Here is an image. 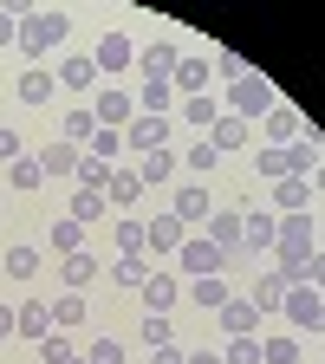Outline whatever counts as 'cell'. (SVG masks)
<instances>
[{
	"label": "cell",
	"instance_id": "cell-32",
	"mask_svg": "<svg viewBox=\"0 0 325 364\" xmlns=\"http://www.w3.org/2000/svg\"><path fill=\"white\" fill-rule=\"evenodd\" d=\"M176 117H189V124H202V136H208V124L221 117V98H215V91H202V98H182V105H176Z\"/></svg>",
	"mask_w": 325,
	"mask_h": 364
},
{
	"label": "cell",
	"instance_id": "cell-47",
	"mask_svg": "<svg viewBox=\"0 0 325 364\" xmlns=\"http://www.w3.org/2000/svg\"><path fill=\"white\" fill-rule=\"evenodd\" d=\"M182 163H189V169H196V176H208V169H215V163H221V156H215V144H208V136H202V144H196V150H189V156H182Z\"/></svg>",
	"mask_w": 325,
	"mask_h": 364
},
{
	"label": "cell",
	"instance_id": "cell-36",
	"mask_svg": "<svg viewBox=\"0 0 325 364\" xmlns=\"http://www.w3.org/2000/svg\"><path fill=\"white\" fill-rule=\"evenodd\" d=\"M85 156H105V163H130V156H124V130H91Z\"/></svg>",
	"mask_w": 325,
	"mask_h": 364
},
{
	"label": "cell",
	"instance_id": "cell-12",
	"mask_svg": "<svg viewBox=\"0 0 325 364\" xmlns=\"http://www.w3.org/2000/svg\"><path fill=\"white\" fill-rule=\"evenodd\" d=\"M144 235H150V260H176L182 241H189V228H182L176 215H156V221H144Z\"/></svg>",
	"mask_w": 325,
	"mask_h": 364
},
{
	"label": "cell",
	"instance_id": "cell-14",
	"mask_svg": "<svg viewBox=\"0 0 325 364\" xmlns=\"http://www.w3.org/2000/svg\"><path fill=\"white\" fill-rule=\"evenodd\" d=\"M260 124H267V150H287V144H299V136H306V117H299L293 105H273Z\"/></svg>",
	"mask_w": 325,
	"mask_h": 364
},
{
	"label": "cell",
	"instance_id": "cell-42",
	"mask_svg": "<svg viewBox=\"0 0 325 364\" xmlns=\"http://www.w3.org/2000/svg\"><path fill=\"white\" fill-rule=\"evenodd\" d=\"M78 247H85V228H78L72 215H65V221H53V254L65 260V254H78Z\"/></svg>",
	"mask_w": 325,
	"mask_h": 364
},
{
	"label": "cell",
	"instance_id": "cell-16",
	"mask_svg": "<svg viewBox=\"0 0 325 364\" xmlns=\"http://www.w3.org/2000/svg\"><path fill=\"white\" fill-rule=\"evenodd\" d=\"M182 299H189L196 312H208V318H215V312H221L228 299H235V287H228L221 273H208V280H189V287H182Z\"/></svg>",
	"mask_w": 325,
	"mask_h": 364
},
{
	"label": "cell",
	"instance_id": "cell-9",
	"mask_svg": "<svg viewBox=\"0 0 325 364\" xmlns=\"http://www.w3.org/2000/svg\"><path fill=\"white\" fill-rule=\"evenodd\" d=\"M137 65H144V85H169L176 65H182V53L169 39H150V46H137Z\"/></svg>",
	"mask_w": 325,
	"mask_h": 364
},
{
	"label": "cell",
	"instance_id": "cell-31",
	"mask_svg": "<svg viewBox=\"0 0 325 364\" xmlns=\"http://www.w3.org/2000/svg\"><path fill=\"white\" fill-rule=\"evenodd\" d=\"M7 189H14V196H33V189H46V169H39L33 156H20V163H7Z\"/></svg>",
	"mask_w": 325,
	"mask_h": 364
},
{
	"label": "cell",
	"instance_id": "cell-10",
	"mask_svg": "<svg viewBox=\"0 0 325 364\" xmlns=\"http://www.w3.org/2000/svg\"><path fill=\"white\" fill-rule=\"evenodd\" d=\"M78 156H85V150L65 144V136H53L46 150H33V163L46 169V182H72V176H78Z\"/></svg>",
	"mask_w": 325,
	"mask_h": 364
},
{
	"label": "cell",
	"instance_id": "cell-5",
	"mask_svg": "<svg viewBox=\"0 0 325 364\" xmlns=\"http://www.w3.org/2000/svg\"><path fill=\"white\" fill-rule=\"evenodd\" d=\"M280 312L293 318V332H325V293L319 287H287V306Z\"/></svg>",
	"mask_w": 325,
	"mask_h": 364
},
{
	"label": "cell",
	"instance_id": "cell-46",
	"mask_svg": "<svg viewBox=\"0 0 325 364\" xmlns=\"http://www.w3.org/2000/svg\"><path fill=\"white\" fill-rule=\"evenodd\" d=\"M221 364H260V338H228Z\"/></svg>",
	"mask_w": 325,
	"mask_h": 364
},
{
	"label": "cell",
	"instance_id": "cell-40",
	"mask_svg": "<svg viewBox=\"0 0 325 364\" xmlns=\"http://www.w3.org/2000/svg\"><path fill=\"white\" fill-rule=\"evenodd\" d=\"M287 169L312 182V169H319V144H312V136H299V144H287Z\"/></svg>",
	"mask_w": 325,
	"mask_h": 364
},
{
	"label": "cell",
	"instance_id": "cell-7",
	"mask_svg": "<svg viewBox=\"0 0 325 364\" xmlns=\"http://www.w3.org/2000/svg\"><path fill=\"white\" fill-rule=\"evenodd\" d=\"M215 326H221L228 338H260V306H254L247 293H235V299L215 312Z\"/></svg>",
	"mask_w": 325,
	"mask_h": 364
},
{
	"label": "cell",
	"instance_id": "cell-21",
	"mask_svg": "<svg viewBox=\"0 0 325 364\" xmlns=\"http://www.w3.org/2000/svg\"><path fill=\"white\" fill-rule=\"evenodd\" d=\"M247 299H254L260 312H280V306H287V273H280V267H260V273H254V293H247Z\"/></svg>",
	"mask_w": 325,
	"mask_h": 364
},
{
	"label": "cell",
	"instance_id": "cell-54",
	"mask_svg": "<svg viewBox=\"0 0 325 364\" xmlns=\"http://www.w3.org/2000/svg\"><path fill=\"white\" fill-rule=\"evenodd\" d=\"M14 338V306H0V345Z\"/></svg>",
	"mask_w": 325,
	"mask_h": 364
},
{
	"label": "cell",
	"instance_id": "cell-4",
	"mask_svg": "<svg viewBox=\"0 0 325 364\" xmlns=\"http://www.w3.org/2000/svg\"><path fill=\"white\" fill-rule=\"evenodd\" d=\"M228 267V254L208 241V235H189L182 241V254H176V273H189V280H208V273H221Z\"/></svg>",
	"mask_w": 325,
	"mask_h": 364
},
{
	"label": "cell",
	"instance_id": "cell-56",
	"mask_svg": "<svg viewBox=\"0 0 325 364\" xmlns=\"http://www.w3.org/2000/svg\"><path fill=\"white\" fill-rule=\"evenodd\" d=\"M72 364H91V358H85V351H78V358H72Z\"/></svg>",
	"mask_w": 325,
	"mask_h": 364
},
{
	"label": "cell",
	"instance_id": "cell-53",
	"mask_svg": "<svg viewBox=\"0 0 325 364\" xmlns=\"http://www.w3.org/2000/svg\"><path fill=\"white\" fill-rule=\"evenodd\" d=\"M182 364H221V351H208V345H202V351H189Z\"/></svg>",
	"mask_w": 325,
	"mask_h": 364
},
{
	"label": "cell",
	"instance_id": "cell-48",
	"mask_svg": "<svg viewBox=\"0 0 325 364\" xmlns=\"http://www.w3.org/2000/svg\"><path fill=\"white\" fill-rule=\"evenodd\" d=\"M85 358H91V364H124V345H117V338H98Z\"/></svg>",
	"mask_w": 325,
	"mask_h": 364
},
{
	"label": "cell",
	"instance_id": "cell-6",
	"mask_svg": "<svg viewBox=\"0 0 325 364\" xmlns=\"http://www.w3.org/2000/svg\"><path fill=\"white\" fill-rule=\"evenodd\" d=\"M137 293H144L150 312H176V306H182V273H176V267H150V280L137 287Z\"/></svg>",
	"mask_w": 325,
	"mask_h": 364
},
{
	"label": "cell",
	"instance_id": "cell-19",
	"mask_svg": "<svg viewBox=\"0 0 325 364\" xmlns=\"http://www.w3.org/2000/svg\"><path fill=\"white\" fill-rule=\"evenodd\" d=\"M169 215H176L182 228L208 221V182H182V189H176V202H169Z\"/></svg>",
	"mask_w": 325,
	"mask_h": 364
},
{
	"label": "cell",
	"instance_id": "cell-13",
	"mask_svg": "<svg viewBox=\"0 0 325 364\" xmlns=\"http://www.w3.org/2000/svg\"><path fill=\"white\" fill-rule=\"evenodd\" d=\"M91 65H98V78H105V72H124V65H137V39L111 26V33L98 39V53H91Z\"/></svg>",
	"mask_w": 325,
	"mask_h": 364
},
{
	"label": "cell",
	"instance_id": "cell-45",
	"mask_svg": "<svg viewBox=\"0 0 325 364\" xmlns=\"http://www.w3.org/2000/svg\"><path fill=\"white\" fill-rule=\"evenodd\" d=\"M208 65H215L228 85H235V78H247V59H241V53H228V46H215V59H208Z\"/></svg>",
	"mask_w": 325,
	"mask_h": 364
},
{
	"label": "cell",
	"instance_id": "cell-26",
	"mask_svg": "<svg viewBox=\"0 0 325 364\" xmlns=\"http://www.w3.org/2000/svg\"><path fill=\"white\" fill-rule=\"evenodd\" d=\"M150 267H156L150 254H117V260H111V287H124V293H137V287H144V280H150Z\"/></svg>",
	"mask_w": 325,
	"mask_h": 364
},
{
	"label": "cell",
	"instance_id": "cell-3",
	"mask_svg": "<svg viewBox=\"0 0 325 364\" xmlns=\"http://www.w3.org/2000/svg\"><path fill=\"white\" fill-rule=\"evenodd\" d=\"M169 124L176 117H130L124 124V156L137 163V156H150V150H169Z\"/></svg>",
	"mask_w": 325,
	"mask_h": 364
},
{
	"label": "cell",
	"instance_id": "cell-29",
	"mask_svg": "<svg viewBox=\"0 0 325 364\" xmlns=\"http://www.w3.org/2000/svg\"><path fill=\"white\" fill-rule=\"evenodd\" d=\"M111 169H117V163H105V156H78V176H72V189H91V196H105V189H111Z\"/></svg>",
	"mask_w": 325,
	"mask_h": 364
},
{
	"label": "cell",
	"instance_id": "cell-22",
	"mask_svg": "<svg viewBox=\"0 0 325 364\" xmlns=\"http://www.w3.org/2000/svg\"><path fill=\"white\" fill-rule=\"evenodd\" d=\"M306 208H312V182H306V176L273 182V215H306Z\"/></svg>",
	"mask_w": 325,
	"mask_h": 364
},
{
	"label": "cell",
	"instance_id": "cell-38",
	"mask_svg": "<svg viewBox=\"0 0 325 364\" xmlns=\"http://www.w3.org/2000/svg\"><path fill=\"white\" fill-rule=\"evenodd\" d=\"M91 130H98V117H91V105H85V111H65V124H59V136H65V144H78V150L91 144Z\"/></svg>",
	"mask_w": 325,
	"mask_h": 364
},
{
	"label": "cell",
	"instance_id": "cell-44",
	"mask_svg": "<svg viewBox=\"0 0 325 364\" xmlns=\"http://www.w3.org/2000/svg\"><path fill=\"white\" fill-rule=\"evenodd\" d=\"M144 345L156 351V345H176V326H169V312H150L144 318Z\"/></svg>",
	"mask_w": 325,
	"mask_h": 364
},
{
	"label": "cell",
	"instance_id": "cell-35",
	"mask_svg": "<svg viewBox=\"0 0 325 364\" xmlns=\"http://www.w3.org/2000/svg\"><path fill=\"white\" fill-rule=\"evenodd\" d=\"M53 78H59L65 91H91V85H98V65H91V59H65Z\"/></svg>",
	"mask_w": 325,
	"mask_h": 364
},
{
	"label": "cell",
	"instance_id": "cell-49",
	"mask_svg": "<svg viewBox=\"0 0 325 364\" xmlns=\"http://www.w3.org/2000/svg\"><path fill=\"white\" fill-rule=\"evenodd\" d=\"M26 156V144H20V130H7V124H0V163H20Z\"/></svg>",
	"mask_w": 325,
	"mask_h": 364
},
{
	"label": "cell",
	"instance_id": "cell-34",
	"mask_svg": "<svg viewBox=\"0 0 325 364\" xmlns=\"http://www.w3.org/2000/svg\"><path fill=\"white\" fill-rule=\"evenodd\" d=\"M65 215H72L78 228H91V221H105V196H91V189H72V202H65Z\"/></svg>",
	"mask_w": 325,
	"mask_h": 364
},
{
	"label": "cell",
	"instance_id": "cell-17",
	"mask_svg": "<svg viewBox=\"0 0 325 364\" xmlns=\"http://www.w3.org/2000/svg\"><path fill=\"white\" fill-rule=\"evenodd\" d=\"M53 332V299H26V306H14V338H46Z\"/></svg>",
	"mask_w": 325,
	"mask_h": 364
},
{
	"label": "cell",
	"instance_id": "cell-51",
	"mask_svg": "<svg viewBox=\"0 0 325 364\" xmlns=\"http://www.w3.org/2000/svg\"><path fill=\"white\" fill-rule=\"evenodd\" d=\"M14 39H20V14L0 7V46H14Z\"/></svg>",
	"mask_w": 325,
	"mask_h": 364
},
{
	"label": "cell",
	"instance_id": "cell-15",
	"mask_svg": "<svg viewBox=\"0 0 325 364\" xmlns=\"http://www.w3.org/2000/svg\"><path fill=\"white\" fill-rule=\"evenodd\" d=\"M91 117H98V130H124V124L137 117V98H130V91H117V85H105V98L91 105Z\"/></svg>",
	"mask_w": 325,
	"mask_h": 364
},
{
	"label": "cell",
	"instance_id": "cell-50",
	"mask_svg": "<svg viewBox=\"0 0 325 364\" xmlns=\"http://www.w3.org/2000/svg\"><path fill=\"white\" fill-rule=\"evenodd\" d=\"M306 287H319V293H325V247H319V254L306 260Z\"/></svg>",
	"mask_w": 325,
	"mask_h": 364
},
{
	"label": "cell",
	"instance_id": "cell-2",
	"mask_svg": "<svg viewBox=\"0 0 325 364\" xmlns=\"http://www.w3.org/2000/svg\"><path fill=\"white\" fill-rule=\"evenodd\" d=\"M273 105H280V98H273V85H267L260 72H247V78H235V85H228V105H221V111H235L241 124H260Z\"/></svg>",
	"mask_w": 325,
	"mask_h": 364
},
{
	"label": "cell",
	"instance_id": "cell-25",
	"mask_svg": "<svg viewBox=\"0 0 325 364\" xmlns=\"http://www.w3.org/2000/svg\"><path fill=\"white\" fill-rule=\"evenodd\" d=\"M137 117H176V85H137Z\"/></svg>",
	"mask_w": 325,
	"mask_h": 364
},
{
	"label": "cell",
	"instance_id": "cell-27",
	"mask_svg": "<svg viewBox=\"0 0 325 364\" xmlns=\"http://www.w3.org/2000/svg\"><path fill=\"white\" fill-rule=\"evenodd\" d=\"M39 267H46V254L39 247H7V254H0V273H7V280H39Z\"/></svg>",
	"mask_w": 325,
	"mask_h": 364
},
{
	"label": "cell",
	"instance_id": "cell-23",
	"mask_svg": "<svg viewBox=\"0 0 325 364\" xmlns=\"http://www.w3.org/2000/svg\"><path fill=\"white\" fill-rule=\"evenodd\" d=\"M98 267H105V260H98V254H85V247H78V254H65V260H59V280H65V293H85L91 280H98Z\"/></svg>",
	"mask_w": 325,
	"mask_h": 364
},
{
	"label": "cell",
	"instance_id": "cell-1",
	"mask_svg": "<svg viewBox=\"0 0 325 364\" xmlns=\"http://www.w3.org/2000/svg\"><path fill=\"white\" fill-rule=\"evenodd\" d=\"M65 33H72V14H59V7H33V14H20V53L26 59H46L53 46H65Z\"/></svg>",
	"mask_w": 325,
	"mask_h": 364
},
{
	"label": "cell",
	"instance_id": "cell-52",
	"mask_svg": "<svg viewBox=\"0 0 325 364\" xmlns=\"http://www.w3.org/2000/svg\"><path fill=\"white\" fill-rule=\"evenodd\" d=\"M182 358H189L182 345H156V351H150V364H182Z\"/></svg>",
	"mask_w": 325,
	"mask_h": 364
},
{
	"label": "cell",
	"instance_id": "cell-11",
	"mask_svg": "<svg viewBox=\"0 0 325 364\" xmlns=\"http://www.w3.org/2000/svg\"><path fill=\"white\" fill-rule=\"evenodd\" d=\"M208 241L228 254V267H235L247 247H241V208H208Z\"/></svg>",
	"mask_w": 325,
	"mask_h": 364
},
{
	"label": "cell",
	"instance_id": "cell-41",
	"mask_svg": "<svg viewBox=\"0 0 325 364\" xmlns=\"http://www.w3.org/2000/svg\"><path fill=\"white\" fill-rule=\"evenodd\" d=\"M111 241H117V254H150L144 221H117V228H111Z\"/></svg>",
	"mask_w": 325,
	"mask_h": 364
},
{
	"label": "cell",
	"instance_id": "cell-28",
	"mask_svg": "<svg viewBox=\"0 0 325 364\" xmlns=\"http://www.w3.org/2000/svg\"><path fill=\"white\" fill-rule=\"evenodd\" d=\"M208 72H215L208 59H182L176 78H169V85H176V98H202V91H208Z\"/></svg>",
	"mask_w": 325,
	"mask_h": 364
},
{
	"label": "cell",
	"instance_id": "cell-39",
	"mask_svg": "<svg viewBox=\"0 0 325 364\" xmlns=\"http://www.w3.org/2000/svg\"><path fill=\"white\" fill-rule=\"evenodd\" d=\"M254 176L267 182V189H273V182H287V176H293V169H287V150H267V144H260V156H254Z\"/></svg>",
	"mask_w": 325,
	"mask_h": 364
},
{
	"label": "cell",
	"instance_id": "cell-33",
	"mask_svg": "<svg viewBox=\"0 0 325 364\" xmlns=\"http://www.w3.org/2000/svg\"><path fill=\"white\" fill-rule=\"evenodd\" d=\"M72 326H85V293H59L53 299V332H72Z\"/></svg>",
	"mask_w": 325,
	"mask_h": 364
},
{
	"label": "cell",
	"instance_id": "cell-43",
	"mask_svg": "<svg viewBox=\"0 0 325 364\" xmlns=\"http://www.w3.org/2000/svg\"><path fill=\"white\" fill-rule=\"evenodd\" d=\"M39 358H46V364H72V358H78V345H72L65 332H46V338H39Z\"/></svg>",
	"mask_w": 325,
	"mask_h": 364
},
{
	"label": "cell",
	"instance_id": "cell-30",
	"mask_svg": "<svg viewBox=\"0 0 325 364\" xmlns=\"http://www.w3.org/2000/svg\"><path fill=\"white\" fill-rule=\"evenodd\" d=\"M260 364H299V332H267L260 338Z\"/></svg>",
	"mask_w": 325,
	"mask_h": 364
},
{
	"label": "cell",
	"instance_id": "cell-24",
	"mask_svg": "<svg viewBox=\"0 0 325 364\" xmlns=\"http://www.w3.org/2000/svg\"><path fill=\"white\" fill-rule=\"evenodd\" d=\"M176 150H150V156H137V182H144V189H163V182H176Z\"/></svg>",
	"mask_w": 325,
	"mask_h": 364
},
{
	"label": "cell",
	"instance_id": "cell-18",
	"mask_svg": "<svg viewBox=\"0 0 325 364\" xmlns=\"http://www.w3.org/2000/svg\"><path fill=\"white\" fill-rule=\"evenodd\" d=\"M14 91H20V105H33V111H39V105H53V91H59V78H53V65H26Z\"/></svg>",
	"mask_w": 325,
	"mask_h": 364
},
{
	"label": "cell",
	"instance_id": "cell-55",
	"mask_svg": "<svg viewBox=\"0 0 325 364\" xmlns=\"http://www.w3.org/2000/svg\"><path fill=\"white\" fill-rule=\"evenodd\" d=\"M312 189H325V163H319V169H312Z\"/></svg>",
	"mask_w": 325,
	"mask_h": 364
},
{
	"label": "cell",
	"instance_id": "cell-20",
	"mask_svg": "<svg viewBox=\"0 0 325 364\" xmlns=\"http://www.w3.org/2000/svg\"><path fill=\"white\" fill-rule=\"evenodd\" d=\"M247 136H254V130H247L235 111H221V117L208 124V144H215V156H228V150H247Z\"/></svg>",
	"mask_w": 325,
	"mask_h": 364
},
{
	"label": "cell",
	"instance_id": "cell-8",
	"mask_svg": "<svg viewBox=\"0 0 325 364\" xmlns=\"http://www.w3.org/2000/svg\"><path fill=\"white\" fill-rule=\"evenodd\" d=\"M273 241H280V215H273V208H241V247L247 254H273Z\"/></svg>",
	"mask_w": 325,
	"mask_h": 364
},
{
	"label": "cell",
	"instance_id": "cell-37",
	"mask_svg": "<svg viewBox=\"0 0 325 364\" xmlns=\"http://www.w3.org/2000/svg\"><path fill=\"white\" fill-rule=\"evenodd\" d=\"M137 196H144V182H137V169H111V189H105V202H117V208H130Z\"/></svg>",
	"mask_w": 325,
	"mask_h": 364
}]
</instances>
